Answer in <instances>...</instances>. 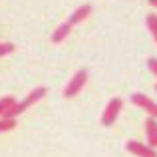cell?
Instances as JSON below:
<instances>
[{"mask_svg": "<svg viewBox=\"0 0 157 157\" xmlns=\"http://www.w3.org/2000/svg\"><path fill=\"white\" fill-rule=\"evenodd\" d=\"M46 94H48V90H46V88H34V90H32V92L28 94L26 98H24L22 101H16V104L12 105L10 109L6 111V113H4V117H10V119H16V115L24 113V111H26L28 107H30V105H34L36 101H40V100H42L44 96H46Z\"/></svg>", "mask_w": 157, "mask_h": 157, "instance_id": "6da1fadb", "label": "cell"}, {"mask_svg": "<svg viewBox=\"0 0 157 157\" xmlns=\"http://www.w3.org/2000/svg\"><path fill=\"white\" fill-rule=\"evenodd\" d=\"M86 82H88V70H86V68L78 70V72L74 74V78L68 82V86L64 88V98H74V96H78V94L82 92V88L86 86Z\"/></svg>", "mask_w": 157, "mask_h": 157, "instance_id": "7a4b0ae2", "label": "cell"}, {"mask_svg": "<svg viewBox=\"0 0 157 157\" xmlns=\"http://www.w3.org/2000/svg\"><path fill=\"white\" fill-rule=\"evenodd\" d=\"M121 105H123L121 98H113V100H109V104L105 105L104 113H101V123H104L105 127H109V125H113V123H115L119 111H121Z\"/></svg>", "mask_w": 157, "mask_h": 157, "instance_id": "3957f363", "label": "cell"}, {"mask_svg": "<svg viewBox=\"0 0 157 157\" xmlns=\"http://www.w3.org/2000/svg\"><path fill=\"white\" fill-rule=\"evenodd\" d=\"M131 104H135L137 107H141V109L147 111V115H151V117H157V104L153 100H149L147 96H143V94H131Z\"/></svg>", "mask_w": 157, "mask_h": 157, "instance_id": "277c9868", "label": "cell"}, {"mask_svg": "<svg viewBox=\"0 0 157 157\" xmlns=\"http://www.w3.org/2000/svg\"><path fill=\"white\" fill-rule=\"evenodd\" d=\"M125 149L129 151V153L137 155V157H157V151L153 147L145 145V143H139V141H127Z\"/></svg>", "mask_w": 157, "mask_h": 157, "instance_id": "5b68a950", "label": "cell"}, {"mask_svg": "<svg viewBox=\"0 0 157 157\" xmlns=\"http://www.w3.org/2000/svg\"><path fill=\"white\" fill-rule=\"evenodd\" d=\"M145 135H147L149 147H157V121L153 117L145 119Z\"/></svg>", "mask_w": 157, "mask_h": 157, "instance_id": "8992f818", "label": "cell"}, {"mask_svg": "<svg viewBox=\"0 0 157 157\" xmlns=\"http://www.w3.org/2000/svg\"><path fill=\"white\" fill-rule=\"evenodd\" d=\"M90 14H92V6H90V4H84V6H80L78 10H74V14L70 16L68 22L72 24V26H74V24H80V22H84Z\"/></svg>", "mask_w": 157, "mask_h": 157, "instance_id": "52a82bcc", "label": "cell"}, {"mask_svg": "<svg viewBox=\"0 0 157 157\" xmlns=\"http://www.w3.org/2000/svg\"><path fill=\"white\" fill-rule=\"evenodd\" d=\"M70 32H72V24H70V22L60 24V26H58L56 30H54V34H52V42H54V44L64 42V40L70 36Z\"/></svg>", "mask_w": 157, "mask_h": 157, "instance_id": "ba28073f", "label": "cell"}, {"mask_svg": "<svg viewBox=\"0 0 157 157\" xmlns=\"http://www.w3.org/2000/svg\"><path fill=\"white\" fill-rule=\"evenodd\" d=\"M14 104H16V98H12V96L0 98V117H4V113H6V111L10 109Z\"/></svg>", "mask_w": 157, "mask_h": 157, "instance_id": "9c48e42d", "label": "cell"}, {"mask_svg": "<svg viewBox=\"0 0 157 157\" xmlns=\"http://www.w3.org/2000/svg\"><path fill=\"white\" fill-rule=\"evenodd\" d=\"M145 24H147L149 32L153 34V38H155V42H157V14H147Z\"/></svg>", "mask_w": 157, "mask_h": 157, "instance_id": "30bf717a", "label": "cell"}, {"mask_svg": "<svg viewBox=\"0 0 157 157\" xmlns=\"http://www.w3.org/2000/svg\"><path fill=\"white\" fill-rule=\"evenodd\" d=\"M14 127H16V119L0 117V133H2V131H12Z\"/></svg>", "mask_w": 157, "mask_h": 157, "instance_id": "8fae6325", "label": "cell"}, {"mask_svg": "<svg viewBox=\"0 0 157 157\" xmlns=\"http://www.w3.org/2000/svg\"><path fill=\"white\" fill-rule=\"evenodd\" d=\"M14 52V44L12 42H0V58L2 56H8V54Z\"/></svg>", "mask_w": 157, "mask_h": 157, "instance_id": "7c38bea8", "label": "cell"}, {"mask_svg": "<svg viewBox=\"0 0 157 157\" xmlns=\"http://www.w3.org/2000/svg\"><path fill=\"white\" fill-rule=\"evenodd\" d=\"M147 66H149V70H151V72H153L155 76H157V60H155V58L147 60Z\"/></svg>", "mask_w": 157, "mask_h": 157, "instance_id": "4fadbf2b", "label": "cell"}, {"mask_svg": "<svg viewBox=\"0 0 157 157\" xmlns=\"http://www.w3.org/2000/svg\"><path fill=\"white\" fill-rule=\"evenodd\" d=\"M149 4H151V6H155V8H157V0H149Z\"/></svg>", "mask_w": 157, "mask_h": 157, "instance_id": "5bb4252c", "label": "cell"}, {"mask_svg": "<svg viewBox=\"0 0 157 157\" xmlns=\"http://www.w3.org/2000/svg\"><path fill=\"white\" fill-rule=\"evenodd\" d=\"M155 90H157V86H155Z\"/></svg>", "mask_w": 157, "mask_h": 157, "instance_id": "9a60e30c", "label": "cell"}]
</instances>
